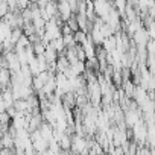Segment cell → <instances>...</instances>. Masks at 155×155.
I'll list each match as a JSON object with an SVG mask.
<instances>
[{
  "label": "cell",
  "instance_id": "obj_8",
  "mask_svg": "<svg viewBox=\"0 0 155 155\" xmlns=\"http://www.w3.org/2000/svg\"><path fill=\"white\" fill-rule=\"evenodd\" d=\"M149 155H155V149H150V153Z\"/></svg>",
  "mask_w": 155,
  "mask_h": 155
},
{
  "label": "cell",
  "instance_id": "obj_5",
  "mask_svg": "<svg viewBox=\"0 0 155 155\" xmlns=\"http://www.w3.org/2000/svg\"><path fill=\"white\" fill-rule=\"evenodd\" d=\"M88 37H90L88 34H85V32H82V31H78V32L74 34V41H76L78 46H84V44L87 43Z\"/></svg>",
  "mask_w": 155,
  "mask_h": 155
},
{
  "label": "cell",
  "instance_id": "obj_2",
  "mask_svg": "<svg viewBox=\"0 0 155 155\" xmlns=\"http://www.w3.org/2000/svg\"><path fill=\"white\" fill-rule=\"evenodd\" d=\"M149 40H150V37H149L147 29H146V28H141L140 31H137V32L134 34V37H132L131 41H132L137 47H146L147 43H149Z\"/></svg>",
  "mask_w": 155,
  "mask_h": 155
},
{
  "label": "cell",
  "instance_id": "obj_7",
  "mask_svg": "<svg viewBox=\"0 0 155 155\" xmlns=\"http://www.w3.org/2000/svg\"><path fill=\"white\" fill-rule=\"evenodd\" d=\"M146 50L149 55H153L155 56V40H149L147 46H146Z\"/></svg>",
  "mask_w": 155,
  "mask_h": 155
},
{
  "label": "cell",
  "instance_id": "obj_3",
  "mask_svg": "<svg viewBox=\"0 0 155 155\" xmlns=\"http://www.w3.org/2000/svg\"><path fill=\"white\" fill-rule=\"evenodd\" d=\"M58 14H59V18H61L64 23H67V21L74 15V14L71 12V8H70L68 2H65V0H62V2L58 3Z\"/></svg>",
  "mask_w": 155,
  "mask_h": 155
},
{
  "label": "cell",
  "instance_id": "obj_1",
  "mask_svg": "<svg viewBox=\"0 0 155 155\" xmlns=\"http://www.w3.org/2000/svg\"><path fill=\"white\" fill-rule=\"evenodd\" d=\"M113 9H114V3H108V2H104V0H97V2H94V12L104 21L108 18V15H110V12Z\"/></svg>",
  "mask_w": 155,
  "mask_h": 155
},
{
  "label": "cell",
  "instance_id": "obj_4",
  "mask_svg": "<svg viewBox=\"0 0 155 155\" xmlns=\"http://www.w3.org/2000/svg\"><path fill=\"white\" fill-rule=\"evenodd\" d=\"M140 120H141V119H140V111H138L137 108L128 110V111L125 113V122H126L128 129H132Z\"/></svg>",
  "mask_w": 155,
  "mask_h": 155
},
{
  "label": "cell",
  "instance_id": "obj_6",
  "mask_svg": "<svg viewBox=\"0 0 155 155\" xmlns=\"http://www.w3.org/2000/svg\"><path fill=\"white\" fill-rule=\"evenodd\" d=\"M67 25L70 26V29H71L74 34H76L78 31H79V26H78V18H76V14H74V15H73V17H71L68 21H67Z\"/></svg>",
  "mask_w": 155,
  "mask_h": 155
}]
</instances>
